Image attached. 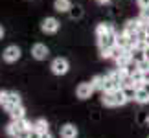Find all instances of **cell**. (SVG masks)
<instances>
[{"instance_id": "cell-1", "label": "cell", "mask_w": 149, "mask_h": 138, "mask_svg": "<svg viewBox=\"0 0 149 138\" xmlns=\"http://www.w3.org/2000/svg\"><path fill=\"white\" fill-rule=\"evenodd\" d=\"M101 101H103V105H105V107H122V105H125L129 100L125 98L123 90L118 89V90H114V92H103Z\"/></svg>"}, {"instance_id": "cell-2", "label": "cell", "mask_w": 149, "mask_h": 138, "mask_svg": "<svg viewBox=\"0 0 149 138\" xmlns=\"http://www.w3.org/2000/svg\"><path fill=\"white\" fill-rule=\"evenodd\" d=\"M61 28V22L55 19V17H46L42 22H41V31L46 33V35H54V33L59 31Z\"/></svg>"}, {"instance_id": "cell-3", "label": "cell", "mask_w": 149, "mask_h": 138, "mask_svg": "<svg viewBox=\"0 0 149 138\" xmlns=\"http://www.w3.org/2000/svg\"><path fill=\"white\" fill-rule=\"evenodd\" d=\"M20 55H22V50L17 44H9L8 48L2 52V59L6 63H17V61L20 59Z\"/></svg>"}, {"instance_id": "cell-4", "label": "cell", "mask_w": 149, "mask_h": 138, "mask_svg": "<svg viewBox=\"0 0 149 138\" xmlns=\"http://www.w3.org/2000/svg\"><path fill=\"white\" fill-rule=\"evenodd\" d=\"M50 68H52V74H55V76H65L68 72V68H70V65H68V61L65 57H55V59L52 61Z\"/></svg>"}, {"instance_id": "cell-5", "label": "cell", "mask_w": 149, "mask_h": 138, "mask_svg": "<svg viewBox=\"0 0 149 138\" xmlns=\"http://www.w3.org/2000/svg\"><path fill=\"white\" fill-rule=\"evenodd\" d=\"M116 37H118V33L114 31V28H112L111 31H107L105 35L98 37V44H100V48H112V46H116Z\"/></svg>"}, {"instance_id": "cell-6", "label": "cell", "mask_w": 149, "mask_h": 138, "mask_svg": "<svg viewBox=\"0 0 149 138\" xmlns=\"http://www.w3.org/2000/svg\"><path fill=\"white\" fill-rule=\"evenodd\" d=\"M48 55H50V50H48V46H46V44H42V43H35V44L31 46V57H33V59H37V61H44Z\"/></svg>"}, {"instance_id": "cell-7", "label": "cell", "mask_w": 149, "mask_h": 138, "mask_svg": "<svg viewBox=\"0 0 149 138\" xmlns=\"http://www.w3.org/2000/svg\"><path fill=\"white\" fill-rule=\"evenodd\" d=\"M92 92H94L92 83H79L77 89H76V94H77L79 100H87V98L92 96Z\"/></svg>"}, {"instance_id": "cell-8", "label": "cell", "mask_w": 149, "mask_h": 138, "mask_svg": "<svg viewBox=\"0 0 149 138\" xmlns=\"http://www.w3.org/2000/svg\"><path fill=\"white\" fill-rule=\"evenodd\" d=\"M77 127L74 123H65L61 127V131H59V135H61V138H77Z\"/></svg>"}, {"instance_id": "cell-9", "label": "cell", "mask_w": 149, "mask_h": 138, "mask_svg": "<svg viewBox=\"0 0 149 138\" xmlns=\"http://www.w3.org/2000/svg\"><path fill=\"white\" fill-rule=\"evenodd\" d=\"M54 9L57 13H68L72 9V2L70 0H54Z\"/></svg>"}, {"instance_id": "cell-10", "label": "cell", "mask_w": 149, "mask_h": 138, "mask_svg": "<svg viewBox=\"0 0 149 138\" xmlns=\"http://www.w3.org/2000/svg\"><path fill=\"white\" fill-rule=\"evenodd\" d=\"M15 105H20V96L17 94V92H9V96H8V101H6V105H4V109L6 111H11Z\"/></svg>"}, {"instance_id": "cell-11", "label": "cell", "mask_w": 149, "mask_h": 138, "mask_svg": "<svg viewBox=\"0 0 149 138\" xmlns=\"http://www.w3.org/2000/svg\"><path fill=\"white\" fill-rule=\"evenodd\" d=\"M9 116L13 118V120H22V118H26V109L22 107V103L20 105H15L13 109L9 111Z\"/></svg>"}, {"instance_id": "cell-12", "label": "cell", "mask_w": 149, "mask_h": 138, "mask_svg": "<svg viewBox=\"0 0 149 138\" xmlns=\"http://www.w3.org/2000/svg\"><path fill=\"white\" fill-rule=\"evenodd\" d=\"M122 90H123V94H125V98H127V100H134L138 87H136L134 83H129V85H122Z\"/></svg>"}, {"instance_id": "cell-13", "label": "cell", "mask_w": 149, "mask_h": 138, "mask_svg": "<svg viewBox=\"0 0 149 138\" xmlns=\"http://www.w3.org/2000/svg\"><path fill=\"white\" fill-rule=\"evenodd\" d=\"M131 59H133L136 65L138 63H142L144 59H147V55H146V50H140V48H133L131 50Z\"/></svg>"}, {"instance_id": "cell-14", "label": "cell", "mask_w": 149, "mask_h": 138, "mask_svg": "<svg viewBox=\"0 0 149 138\" xmlns=\"http://www.w3.org/2000/svg\"><path fill=\"white\" fill-rule=\"evenodd\" d=\"M118 89H122V83L114 81V79H111V77L107 76V79H105V87H103V92H114V90H118Z\"/></svg>"}, {"instance_id": "cell-15", "label": "cell", "mask_w": 149, "mask_h": 138, "mask_svg": "<svg viewBox=\"0 0 149 138\" xmlns=\"http://www.w3.org/2000/svg\"><path fill=\"white\" fill-rule=\"evenodd\" d=\"M134 101L140 103V105H146V103H149V94H147L144 89L138 87V90H136V96H134Z\"/></svg>"}, {"instance_id": "cell-16", "label": "cell", "mask_w": 149, "mask_h": 138, "mask_svg": "<svg viewBox=\"0 0 149 138\" xmlns=\"http://www.w3.org/2000/svg\"><path fill=\"white\" fill-rule=\"evenodd\" d=\"M31 129H35L37 133H46V131H48V122L44 118H39L37 122H33Z\"/></svg>"}, {"instance_id": "cell-17", "label": "cell", "mask_w": 149, "mask_h": 138, "mask_svg": "<svg viewBox=\"0 0 149 138\" xmlns=\"http://www.w3.org/2000/svg\"><path fill=\"white\" fill-rule=\"evenodd\" d=\"M105 79H107V76H94V79L90 83H92V87H94V90H101L103 92V87H105Z\"/></svg>"}, {"instance_id": "cell-18", "label": "cell", "mask_w": 149, "mask_h": 138, "mask_svg": "<svg viewBox=\"0 0 149 138\" xmlns=\"http://www.w3.org/2000/svg\"><path fill=\"white\" fill-rule=\"evenodd\" d=\"M131 79H133V83L136 85V87H140L142 83L146 81V72H142V70H136L133 76H131Z\"/></svg>"}, {"instance_id": "cell-19", "label": "cell", "mask_w": 149, "mask_h": 138, "mask_svg": "<svg viewBox=\"0 0 149 138\" xmlns=\"http://www.w3.org/2000/svg\"><path fill=\"white\" fill-rule=\"evenodd\" d=\"M112 30V26L111 24H105V22H101V24L96 26V37H101V35H105L107 31H111Z\"/></svg>"}, {"instance_id": "cell-20", "label": "cell", "mask_w": 149, "mask_h": 138, "mask_svg": "<svg viewBox=\"0 0 149 138\" xmlns=\"http://www.w3.org/2000/svg\"><path fill=\"white\" fill-rule=\"evenodd\" d=\"M68 13H70V17H72V19H79V17L83 15V11H81V8H79V6H76V8L72 6V9L68 11Z\"/></svg>"}, {"instance_id": "cell-21", "label": "cell", "mask_w": 149, "mask_h": 138, "mask_svg": "<svg viewBox=\"0 0 149 138\" xmlns=\"http://www.w3.org/2000/svg\"><path fill=\"white\" fill-rule=\"evenodd\" d=\"M140 20L142 22H149V8H142L140 9Z\"/></svg>"}, {"instance_id": "cell-22", "label": "cell", "mask_w": 149, "mask_h": 138, "mask_svg": "<svg viewBox=\"0 0 149 138\" xmlns=\"http://www.w3.org/2000/svg\"><path fill=\"white\" fill-rule=\"evenodd\" d=\"M30 131L31 129H20V131H17L15 138H30Z\"/></svg>"}, {"instance_id": "cell-23", "label": "cell", "mask_w": 149, "mask_h": 138, "mask_svg": "<svg viewBox=\"0 0 149 138\" xmlns=\"http://www.w3.org/2000/svg\"><path fill=\"white\" fill-rule=\"evenodd\" d=\"M8 96H9V90H0V105H6V101H8Z\"/></svg>"}, {"instance_id": "cell-24", "label": "cell", "mask_w": 149, "mask_h": 138, "mask_svg": "<svg viewBox=\"0 0 149 138\" xmlns=\"http://www.w3.org/2000/svg\"><path fill=\"white\" fill-rule=\"evenodd\" d=\"M138 70H142V72H147L149 70V57L144 59L142 63H138Z\"/></svg>"}, {"instance_id": "cell-25", "label": "cell", "mask_w": 149, "mask_h": 138, "mask_svg": "<svg viewBox=\"0 0 149 138\" xmlns=\"http://www.w3.org/2000/svg\"><path fill=\"white\" fill-rule=\"evenodd\" d=\"M100 55L103 57V59H109V57H112L111 48H100Z\"/></svg>"}, {"instance_id": "cell-26", "label": "cell", "mask_w": 149, "mask_h": 138, "mask_svg": "<svg viewBox=\"0 0 149 138\" xmlns=\"http://www.w3.org/2000/svg\"><path fill=\"white\" fill-rule=\"evenodd\" d=\"M136 4H138V8H149V0H136Z\"/></svg>"}, {"instance_id": "cell-27", "label": "cell", "mask_w": 149, "mask_h": 138, "mask_svg": "<svg viewBox=\"0 0 149 138\" xmlns=\"http://www.w3.org/2000/svg\"><path fill=\"white\" fill-rule=\"evenodd\" d=\"M140 89H144V90L147 92V94H149V79H146V81L140 85Z\"/></svg>"}, {"instance_id": "cell-28", "label": "cell", "mask_w": 149, "mask_h": 138, "mask_svg": "<svg viewBox=\"0 0 149 138\" xmlns=\"http://www.w3.org/2000/svg\"><path fill=\"white\" fill-rule=\"evenodd\" d=\"M30 138H41V133H37L35 129H31L30 131Z\"/></svg>"}, {"instance_id": "cell-29", "label": "cell", "mask_w": 149, "mask_h": 138, "mask_svg": "<svg viewBox=\"0 0 149 138\" xmlns=\"http://www.w3.org/2000/svg\"><path fill=\"white\" fill-rule=\"evenodd\" d=\"M144 33L149 37V22H144Z\"/></svg>"}, {"instance_id": "cell-30", "label": "cell", "mask_w": 149, "mask_h": 138, "mask_svg": "<svg viewBox=\"0 0 149 138\" xmlns=\"http://www.w3.org/2000/svg\"><path fill=\"white\" fill-rule=\"evenodd\" d=\"M41 138H52V135H50V131H46V133H41Z\"/></svg>"}, {"instance_id": "cell-31", "label": "cell", "mask_w": 149, "mask_h": 138, "mask_svg": "<svg viewBox=\"0 0 149 138\" xmlns=\"http://www.w3.org/2000/svg\"><path fill=\"white\" fill-rule=\"evenodd\" d=\"M4 33H6V30H4V26L0 24V39H4Z\"/></svg>"}, {"instance_id": "cell-32", "label": "cell", "mask_w": 149, "mask_h": 138, "mask_svg": "<svg viewBox=\"0 0 149 138\" xmlns=\"http://www.w3.org/2000/svg\"><path fill=\"white\" fill-rule=\"evenodd\" d=\"M96 2H98V4H109L111 0H96Z\"/></svg>"}, {"instance_id": "cell-33", "label": "cell", "mask_w": 149, "mask_h": 138, "mask_svg": "<svg viewBox=\"0 0 149 138\" xmlns=\"http://www.w3.org/2000/svg\"><path fill=\"white\" fill-rule=\"evenodd\" d=\"M146 123H147V127H149V116H147V118H146Z\"/></svg>"}, {"instance_id": "cell-34", "label": "cell", "mask_w": 149, "mask_h": 138, "mask_svg": "<svg viewBox=\"0 0 149 138\" xmlns=\"http://www.w3.org/2000/svg\"><path fill=\"white\" fill-rule=\"evenodd\" d=\"M147 74H149V70H147Z\"/></svg>"}, {"instance_id": "cell-35", "label": "cell", "mask_w": 149, "mask_h": 138, "mask_svg": "<svg viewBox=\"0 0 149 138\" xmlns=\"http://www.w3.org/2000/svg\"><path fill=\"white\" fill-rule=\"evenodd\" d=\"M147 138H149V136H147Z\"/></svg>"}]
</instances>
